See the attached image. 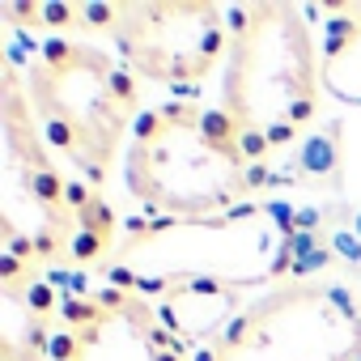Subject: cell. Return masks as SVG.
I'll use <instances>...</instances> for the list:
<instances>
[{"instance_id":"cell-1","label":"cell","mask_w":361,"mask_h":361,"mask_svg":"<svg viewBox=\"0 0 361 361\" xmlns=\"http://www.w3.org/2000/svg\"><path fill=\"white\" fill-rule=\"evenodd\" d=\"M0 238L5 255L26 268H111L119 251L115 209L98 188L60 161L35 119L18 60H5L0 90Z\"/></svg>"},{"instance_id":"cell-3","label":"cell","mask_w":361,"mask_h":361,"mask_svg":"<svg viewBox=\"0 0 361 361\" xmlns=\"http://www.w3.org/2000/svg\"><path fill=\"white\" fill-rule=\"evenodd\" d=\"M289 221L268 204H243L221 217H157L132 226L111 259V281L157 298L174 285L259 289L289 268Z\"/></svg>"},{"instance_id":"cell-2","label":"cell","mask_w":361,"mask_h":361,"mask_svg":"<svg viewBox=\"0 0 361 361\" xmlns=\"http://www.w3.org/2000/svg\"><path fill=\"white\" fill-rule=\"evenodd\" d=\"M123 161L132 200L157 217H221L255 204V161L221 106H153L140 115Z\"/></svg>"},{"instance_id":"cell-8","label":"cell","mask_w":361,"mask_h":361,"mask_svg":"<svg viewBox=\"0 0 361 361\" xmlns=\"http://www.w3.org/2000/svg\"><path fill=\"white\" fill-rule=\"evenodd\" d=\"M128 68L161 85H196L221 60H230L234 22L209 0H153L128 5L115 35Z\"/></svg>"},{"instance_id":"cell-6","label":"cell","mask_w":361,"mask_h":361,"mask_svg":"<svg viewBox=\"0 0 361 361\" xmlns=\"http://www.w3.org/2000/svg\"><path fill=\"white\" fill-rule=\"evenodd\" d=\"M196 361H361V298L344 281H281L196 348Z\"/></svg>"},{"instance_id":"cell-4","label":"cell","mask_w":361,"mask_h":361,"mask_svg":"<svg viewBox=\"0 0 361 361\" xmlns=\"http://www.w3.org/2000/svg\"><path fill=\"white\" fill-rule=\"evenodd\" d=\"M323 102V51L298 5L234 9V43L226 60L221 111L243 149L259 166L293 145Z\"/></svg>"},{"instance_id":"cell-10","label":"cell","mask_w":361,"mask_h":361,"mask_svg":"<svg viewBox=\"0 0 361 361\" xmlns=\"http://www.w3.org/2000/svg\"><path fill=\"white\" fill-rule=\"evenodd\" d=\"M323 85L344 102H361V5L331 9L323 35Z\"/></svg>"},{"instance_id":"cell-7","label":"cell","mask_w":361,"mask_h":361,"mask_svg":"<svg viewBox=\"0 0 361 361\" xmlns=\"http://www.w3.org/2000/svg\"><path fill=\"white\" fill-rule=\"evenodd\" d=\"M47 361H188L157 302L115 281L98 289H56Z\"/></svg>"},{"instance_id":"cell-5","label":"cell","mask_w":361,"mask_h":361,"mask_svg":"<svg viewBox=\"0 0 361 361\" xmlns=\"http://www.w3.org/2000/svg\"><path fill=\"white\" fill-rule=\"evenodd\" d=\"M22 77L51 153L102 192L140 111V81L128 60L73 35H47L30 47Z\"/></svg>"},{"instance_id":"cell-9","label":"cell","mask_w":361,"mask_h":361,"mask_svg":"<svg viewBox=\"0 0 361 361\" xmlns=\"http://www.w3.org/2000/svg\"><path fill=\"white\" fill-rule=\"evenodd\" d=\"M51 310L56 285L18 259H0V357L5 361H47L51 353Z\"/></svg>"}]
</instances>
